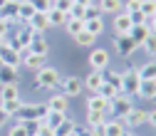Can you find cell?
<instances>
[{"instance_id": "44dd1931", "label": "cell", "mask_w": 156, "mask_h": 136, "mask_svg": "<svg viewBox=\"0 0 156 136\" xmlns=\"http://www.w3.org/2000/svg\"><path fill=\"white\" fill-rule=\"evenodd\" d=\"M35 12H37V10L32 8L30 0H20V8H17V20H20V23H30V17H32Z\"/></svg>"}, {"instance_id": "9f6ffc18", "label": "cell", "mask_w": 156, "mask_h": 136, "mask_svg": "<svg viewBox=\"0 0 156 136\" xmlns=\"http://www.w3.org/2000/svg\"><path fill=\"white\" fill-rule=\"evenodd\" d=\"M5 3H8V0H0V8H3V5H5Z\"/></svg>"}, {"instance_id": "30bf717a", "label": "cell", "mask_w": 156, "mask_h": 136, "mask_svg": "<svg viewBox=\"0 0 156 136\" xmlns=\"http://www.w3.org/2000/svg\"><path fill=\"white\" fill-rule=\"evenodd\" d=\"M27 27H30V30H32L35 35H42V32H47V30H50V20H47V12H35V15L30 17Z\"/></svg>"}, {"instance_id": "f35d334b", "label": "cell", "mask_w": 156, "mask_h": 136, "mask_svg": "<svg viewBox=\"0 0 156 136\" xmlns=\"http://www.w3.org/2000/svg\"><path fill=\"white\" fill-rule=\"evenodd\" d=\"M72 5H74V0H55V3H52L55 10H60V12H65V15H69Z\"/></svg>"}, {"instance_id": "cb8c5ba5", "label": "cell", "mask_w": 156, "mask_h": 136, "mask_svg": "<svg viewBox=\"0 0 156 136\" xmlns=\"http://www.w3.org/2000/svg\"><path fill=\"white\" fill-rule=\"evenodd\" d=\"M122 0H99V10L107 12V15H116V12H122Z\"/></svg>"}, {"instance_id": "f546056e", "label": "cell", "mask_w": 156, "mask_h": 136, "mask_svg": "<svg viewBox=\"0 0 156 136\" xmlns=\"http://www.w3.org/2000/svg\"><path fill=\"white\" fill-rule=\"evenodd\" d=\"M65 116H67V114H60V111H50V109H47V116H45L42 121H45L50 129H57V126H60V124L65 121Z\"/></svg>"}, {"instance_id": "9c48e42d", "label": "cell", "mask_w": 156, "mask_h": 136, "mask_svg": "<svg viewBox=\"0 0 156 136\" xmlns=\"http://www.w3.org/2000/svg\"><path fill=\"white\" fill-rule=\"evenodd\" d=\"M114 47H116V52H119L122 57H131L134 50H136V42L131 40L129 35H116L114 37Z\"/></svg>"}, {"instance_id": "db71d44e", "label": "cell", "mask_w": 156, "mask_h": 136, "mask_svg": "<svg viewBox=\"0 0 156 136\" xmlns=\"http://www.w3.org/2000/svg\"><path fill=\"white\" fill-rule=\"evenodd\" d=\"M8 119H10V116H8V114H5V111H3V109H0V126H3V124H5V121H8Z\"/></svg>"}, {"instance_id": "ffe728a7", "label": "cell", "mask_w": 156, "mask_h": 136, "mask_svg": "<svg viewBox=\"0 0 156 136\" xmlns=\"http://www.w3.org/2000/svg\"><path fill=\"white\" fill-rule=\"evenodd\" d=\"M17 82V69L15 67H8V65H0V84H15Z\"/></svg>"}, {"instance_id": "7a4b0ae2", "label": "cell", "mask_w": 156, "mask_h": 136, "mask_svg": "<svg viewBox=\"0 0 156 136\" xmlns=\"http://www.w3.org/2000/svg\"><path fill=\"white\" fill-rule=\"evenodd\" d=\"M15 116L20 121H42L47 116V104H20Z\"/></svg>"}, {"instance_id": "7bdbcfd3", "label": "cell", "mask_w": 156, "mask_h": 136, "mask_svg": "<svg viewBox=\"0 0 156 136\" xmlns=\"http://www.w3.org/2000/svg\"><path fill=\"white\" fill-rule=\"evenodd\" d=\"M94 17H102V10H99V5H89L87 8V15H84V20H94Z\"/></svg>"}, {"instance_id": "7402d4cb", "label": "cell", "mask_w": 156, "mask_h": 136, "mask_svg": "<svg viewBox=\"0 0 156 136\" xmlns=\"http://www.w3.org/2000/svg\"><path fill=\"white\" fill-rule=\"evenodd\" d=\"M23 65H25L27 69H35V72H37V69H42V67H45V57L32 54V52H30V54H25V57H23Z\"/></svg>"}, {"instance_id": "6da1fadb", "label": "cell", "mask_w": 156, "mask_h": 136, "mask_svg": "<svg viewBox=\"0 0 156 136\" xmlns=\"http://www.w3.org/2000/svg\"><path fill=\"white\" fill-rule=\"evenodd\" d=\"M62 82V77L60 72H57L55 67H42V69H37V77H35V84L40 87V89H55V87H60Z\"/></svg>"}, {"instance_id": "603a6c76", "label": "cell", "mask_w": 156, "mask_h": 136, "mask_svg": "<svg viewBox=\"0 0 156 136\" xmlns=\"http://www.w3.org/2000/svg\"><path fill=\"white\" fill-rule=\"evenodd\" d=\"M89 92H97V89H99L102 84H104V77H102V72H89L87 74V82H82Z\"/></svg>"}, {"instance_id": "f6af8a7d", "label": "cell", "mask_w": 156, "mask_h": 136, "mask_svg": "<svg viewBox=\"0 0 156 136\" xmlns=\"http://www.w3.org/2000/svg\"><path fill=\"white\" fill-rule=\"evenodd\" d=\"M8 136H27V129H25L20 121H17V124L10 129V134H8Z\"/></svg>"}, {"instance_id": "1f68e13d", "label": "cell", "mask_w": 156, "mask_h": 136, "mask_svg": "<svg viewBox=\"0 0 156 136\" xmlns=\"http://www.w3.org/2000/svg\"><path fill=\"white\" fill-rule=\"evenodd\" d=\"M136 72H139L141 79H156V60L154 62H146L144 67H139Z\"/></svg>"}, {"instance_id": "4dcf8cb0", "label": "cell", "mask_w": 156, "mask_h": 136, "mask_svg": "<svg viewBox=\"0 0 156 136\" xmlns=\"http://www.w3.org/2000/svg\"><path fill=\"white\" fill-rule=\"evenodd\" d=\"M74 42L80 45V47H94V42H97V37H94V35H89L87 30H82L80 35H74Z\"/></svg>"}, {"instance_id": "d6a6232c", "label": "cell", "mask_w": 156, "mask_h": 136, "mask_svg": "<svg viewBox=\"0 0 156 136\" xmlns=\"http://www.w3.org/2000/svg\"><path fill=\"white\" fill-rule=\"evenodd\" d=\"M104 111H87V126L92 129V126H99V124H104L107 119H104Z\"/></svg>"}, {"instance_id": "bcb514c9", "label": "cell", "mask_w": 156, "mask_h": 136, "mask_svg": "<svg viewBox=\"0 0 156 136\" xmlns=\"http://www.w3.org/2000/svg\"><path fill=\"white\" fill-rule=\"evenodd\" d=\"M10 27H12V23H8V20H3V17H0V35L5 37V42H8V32H10Z\"/></svg>"}, {"instance_id": "ee69618b", "label": "cell", "mask_w": 156, "mask_h": 136, "mask_svg": "<svg viewBox=\"0 0 156 136\" xmlns=\"http://www.w3.org/2000/svg\"><path fill=\"white\" fill-rule=\"evenodd\" d=\"M141 10V0H126V15H131V12H139Z\"/></svg>"}, {"instance_id": "11a10c76", "label": "cell", "mask_w": 156, "mask_h": 136, "mask_svg": "<svg viewBox=\"0 0 156 136\" xmlns=\"http://www.w3.org/2000/svg\"><path fill=\"white\" fill-rule=\"evenodd\" d=\"M3 42H5V37H3V35H0V45H3Z\"/></svg>"}, {"instance_id": "d4e9b609", "label": "cell", "mask_w": 156, "mask_h": 136, "mask_svg": "<svg viewBox=\"0 0 156 136\" xmlns=\"http://www.w3.org/2000/svg\"><path fill=\"white\" fill-rule=\"evenodd\" d=\"M104 136H126L124 121H107L104 124Z\"/></svg>"}, {"instance_id": "f907efd6", "label": "cell", "mask_w": 156, "mask_h": 136, "mask_svg": "<svg viewBox=\"0 0 156 136\" xmlns=\"http://www.w3.org/2000/svg\"><path fill=\"white\" fill-rule=\"evenodd\" d=\"M146 121H149V124H151V126H156V109H154V111H149V114H146Z\"/></svg>"}, {"instance_id": "e0dca14e", "label": "cell", "mask_w": 156, "mask_h": 136, "mask_svg": "<svg viewBox=\"0 0 156 136\" xmlns=\"http://www.w3.org/2000/svg\"><path fill=\"white\" fill-rule=\"evenodd\" d=\"M136 96H141V99H156V79H141Z\"/></svg>"}, {"instance_id": "d590c367", "label": "cell", "mask_w": 156, "mask_h": 136, "mask_svg": "<svg viewBox=\"0 0 156 136\" xmlns=\"http://www.w3.org/2000/svg\"><path fill=\"white\" fill-rule=\"evenodd\" d=\"M0 99H20L17 84H5V87H3V92H0Z\"/></svg>"}, {"instance_id": "f1b7e54d", "label": "cell", "mask_w": 156, "mask_h": 136, "mask_svg": "<svg viewBox=\"0 0 156 136\" xmlns=\"http://www.w3.org/2000/svg\"><path fill=\"white\" fill-rule=\"evenodd\" d=\"M20 99H0V109H3L8 116H15L17 114V109H20Z\"/></svg>"}, {"instance_id": "277c9868", "label": "cell", "mask_w": 156, "mask_h": 136, "mask_svg": "<svg viewBox=\"0 0 156 136\" xmlns=\"http://www.w3.org/2000/svg\"><path fill=\"white\" fill-rule=\"evenodd\" d=\"M89 67H92V72H104L109 67V52L104 47H94L89 52Z\"/></svg>"}, {"instance_id": "b9f144b4", "label": "cell", "mask_w": 156, "mask_h": 136, "mask_svg": "<svg viewBox=\"0 0 156 136\" xmlns=\"http://www.w3.org/2000/svg\"><path fill=\"white\" fill-rule=\"evenodd\" d=\"M25 129H27V136H37V131H40V121H20Z\"/></svg>"}, {"instance_id": "5b68a950", "label": "cell", "mask_w": 156, "mask_h": 136, "mask_svg": "<svg viewBox=\"0 0 156 136\" xmlns=\"http://www.w3.org/2000/svg\"><path fill=\"white\" fill-rule=\"evenodd\" d=\"M32 35H35V32H32L30 27H20V30H17V32L12 35V40H10L8 45H10L12 50H17V52H23V50H27V47H30Z\"/></svg>"}, {"instance_id": "9a60e30c", "label": "cell", "mask_w": 156, "mask_h": 136, "mask_svg": "<svg viewBox=\"0 0 156 136\" xmlns=\"http://www.w3.org/2000/svg\"><path fill=\"white\" fill-rule=\"evenodd\" d=\"M67 104H69V96H65V94H55V96L47 99V109H50V111L67 114Z\"/></svg>"}, {"instance_id": "681fc988", "label": "cell", "mask_w": 156, "mask_h": 136, "mask_svg": "<svg viewBox=\"0 0 156 136\" xmlns=\"http://www.w3.org/2000/svg\"><path fill=\"white\" fill-rule=\"evenodd\" d=\"M104 124H107V121H104ZM104 124L92 126V129H89V134H92V136H104Z\"/></svg>"}, {"instance_id": "4316f807", "label": "cell", "mask_w": 156, "mask_h": 136, "mask_svg": "<svg viewBox=\"0 0 156 136\" xmlns=\"http://www.w3.org/2000/svg\"><path fill=\"white\" fill-rule=\"evenodd\" d=\"M67 17H69V15H65V12H60V10H55V8H52V10L47 12V20H50V27H62V25L67 23Z\"/></svg>"}, {"instance_id": "f5cc1de1", "label": "cell", "mask_w": 156, "mask_h": 136, "mask_svg": "<svg viewBox=\"0 0 156 136\" xmlns=\"http://www.w3.org/2000/svg\"><path fill=\"white\" fill-rule=\"evenodd\" d=\"M74 3H77V5H82V8H89L94 0H74Z\"/></svg>"}, {"instance_id": "ac0fdd59", "label": "cell", "mask_w": 156, "mask_h": 136, "mask_svg": "<svg viewBox=\"0 0 156 136\" xmlns=\"http://www.w3.org/2000/svg\"><path fill=\"white\" fill-rule=\"evenodd\" d=\"M87 111H109V102L104 99V96H99V94H94V96H89L87 99Z\"/></svg>"}, {"instance_id": "e575fe53", "label": "cell", "mask_w": 156, "mask_h": 136, "mask_svg": "<svg viewBox=\"0 0 156 136\" xmlns=\"http://www.w3.org/2000/svg\"><path fill=\"white\" fill-rule=\"evenodd\" d=\"M139 12L146 17V20L154 17V15H156V0H141V10H139Z\"/></svg>"}, {"instance_id": "8fae6325", "label": "cell", "mask_w": 156, "mask_h": 136, "mask_svg": "<svg viewBox=\"0 0 156 136\" xmlns=\"http://www.w3.org/2000/svg\"><path fill=\"white\" fill-rule=\"evenodd\" d=\"M124 121H126V126L129 129H139V126H144L146 124V111L144 109H129V114L124 116Z\"/></svg>"}, {"instance_id": "8d00e7d4", "label": "cell", "mask_w": 156, "mask_h": 136, "mask_svg": "<svg viewBox=\"0 0 156 136\" xmlns=\"http://www.w3.org/2000/svg\"><path fill=\"white\" fill-rule=\"evenodd\" d=\"M94 94H99V96H104V99H107V102H112V99H114V96H116V94H119V92H116L114 87H109V84H102V87H99V89H97Z\"/></svg>"}, {"instance_id": "60d3db41", "label": "cell", "mask_w": 156, "mask_h": 136, "mask_svg": "<svg viewBox=\"0 0 156 136\" xmlns=\"http://www.w3.org/2000/svg\"><path fill=\"white\" fill-rule=\"evenodd\" d=\"M84 15H87V8H82V5H72V10H69V17H74V20H82L84 23Z\"/></svg>"}, {"instance_id": "74e56055", "label": "cell", "mask_w": 156, "mask_h": 136, "mask_svg": "<svg viewBox=\"0 0 156 136\" xmlns=\"http://www.w3.org/2000/svg\"><path fill=\"white\" fill-rule=\"evenodd\" d=\"M30 3H32V8H35L37 12H50L55 0H30Z\"/></svg>"}, {"instance_id": "836d02e7", "label": "cell", "mask_w": 156, "mask_h": 136, "mask_svg": "<svg viewBox=\"0 0 156 136\" xmlns=\"http://www.w3.org/2000/svg\"><path fill=\"white\" fill-rule=\"evenodd\" d=\"M74 126H77V124H74L72 119H67V116H65V121L55 129V136H69V134L74 131Z\"/></svg>"}, {"instance_id": "816d5d0a", "label": "cell", "mask_w": 156, "mask_h": 136, "mask_svg": "<svg viewBox=\"0 0 156 136\" xmlns=\"http://www.w3.org/2000/svg\"><path fill=\"white\" fill-rule=\"evenodd\" d=\"M149 30H151V32H156V15H154V17H149Z\"/></svg>"}, {"instance_id": "d6986e66", "label": "cell", "mask_w": 156, "mask_h": 136, "mask_svg": "<svg viewBox=\"0 0 156 136\" xmlns=\"http://www.w3.org/2000/svg\"><path fill=\"white\" fill-rule=\"evenodd\" d=\"M102 77H104V84L114 87L116 92H122V72H116V69H104Z\"/></svg>"}, {"instance_id": "484cf974", "label": "cell", "mask_w": 156, "mask_h": 136, "mask_svg": "<svg viewBox=\"0 0 156 136\" xmlns=\"http://www.w3.org/2000/svg\"><path fill=\"white\" fill-rule=\"evenodd\" d=\"M84 30L94 37H99L104 32V23H102V17H94V20H84Z\"/></svg>"}, {"instance_id": "83f0119b", "label": "cell", "mask_w": 156, "mask_h": 136, "mask_svg": "<svg viewBox=\"0 0 156 136\" xmlns=\"http://www.w3.org/2000/svg\"><path fill=\"white\" fill-rule=\"evenodd\" d=\"M62 27L67 30L69 37H74V35H80V32L84 30V23H82V20H74V17H67V23H65Z\"/></svg>"}, {"instance_id": "7c38bea8", "label": "cell", "mask_w": 156, "mask_h": 136, "mask_svg": "<svg viewBox=\"0 0 156 136\" xmlns=\"http://www.w3.org/2000/svg\"><path fill=\"white\" fill-rule=\"evenodd\" d=\"M17 8H20V0H8V3L0 8V17L8 23H20L17 20Z\"/></svg>"}, {"instance_id": "ba28073f", "label": "cell", "mask_w": 156, "mask_h": 136, "mask_svg": "<svg viewBox=\"0 0 156 136\" xmlns=\"http://www.w3.org/2000/svg\"><path fill=\"white\" fill-rule=\"evenodd\" d=\"M129 99H131V96H126V94L119 92V94H116L114 99L109 102V109H112L116 116H122V119H124V116L129 114V109H131V102H129Z\"/></svg>"}, {"instance_id": "ab89813d", "label": "cell", "mask_w": 156, "mask_h": 136, "mask_svg": "<svg viewBox=\"0 0 156 136\" xmlns=\"http://www.w3.org/2000/svg\"><path fill=\"white\" fill-rule=\"evenodd\" d=\"M151 57H156V32H151L149 37H146V40H144V45H141Z\"/></svg>"}, {"instance_id": "52a82bcc", "label": "cell", "mask_w": 156, "mask_h": 136, "mask_svg": "<svg viewBox=\"0 0 156 136\" xmlns=\"http://www.w3.org/2000/svg\"><path fill=\"white\" fill-rule=\"evenodd\" d=\"M60 87H62V94L65 96H80L84 92V84H82L80 77H65V79L60 82Z\"/></svg>"}, {"instance_id": "3957f363", "label": "cell", "mask_w": 156, "mask_h": 136, "mask_svg": "<svg viewBox=\"0 0 156 136\" xmlns=\"http://www.w3.org/2000/svg\"><path fill=\"white\" fill-rule=\"evenodd\" d=\"M139 84H141V77L136 69H126L122 72V94L126 96H136V92H139Z\"/></svg>"}, {"instance_id": "2e32d148", "label": "cell", "mask_w": 156, "mask_h": 136, "mask_svg": "<svg viewBox=\"0 0 156 136\" xmlns=\"http://www.w3.org/2000/svg\"><path fill=\"white\" fill-rule=\"evenodd\" d=\"M32 54H40V57H47V52H50V45H47V40L45 37H40V35H32V40H30V47H27Z\"/></svg>"}, {"instance_id": "5bb4252c", "label": "cell", "mask_w": 156, "mask_h": 136, "mask_svg": "<svg viewBox=\"0 0 156 136\" xmlns=\"http://www.w3.org/2000/svg\"><path fill=\"white\" fill-rule=\"evenodd\" d=\"M129 30H131V17L124 10L116 12V17H114V32L116 35H129Z\"/></svg>"}, {"instance_id": "c3c4849f", "label": "cell", "mask_w": 156, "mask_h": 136, "mask_svg": "<svg viewBox=\"0 0 156 136\" xmlns=\"http://www.w3.org/2000/svg\"><path fill=\"white\" fill-rule=\"evenodd\" d=\"M129 17H131V25H141V23H146V17H144L141 12H131Z\"/></svg>"}, {"instance_id": "7dc6e473", "label": "cell", "mask_w": 156, "mask_h": 136, "mask_svg": "<svg viewBox=\"0 0 156 136\" xmlns=\"http://www.w3.org/2000/svg\"><path fill=\"white\" fill-rule=\"evenodd\" d=\"M37 136H55V129H50L45 121H40V131H37Z\"/></svg>"}, {"instance_id": "8992f818", "label": "cell", "mask_w": 156, "mask_h": 136, "mask_svg": "<svg viewBox=\"0 0 156 136\" xmlns=\"http://www.w3.org/2000/svg\"><path fill=\"white\" fill-rule=\"evenodd\" d=\"M23 62V57H20V52L17 50H12L8 42H3L0 45V65H8V67H15L17 69V65Z\"/></svg>"}, {"instance_id": "4fadbf2b", "label": "cell", "mask_w": 156, "mask_h": 136, "mask_svg": "<svg viewBox=\"0 0 156 136\" xmlns=\"http://www.w3.org/2000/svg\"><path fill=\"white\" fill-rule=\"evenodd\" d=\"M151 35V30H149V25L146 23H141V25H131V30H129V37L136 42V47H141L144 45V40Z\"/></svg>"}]
</instances>
